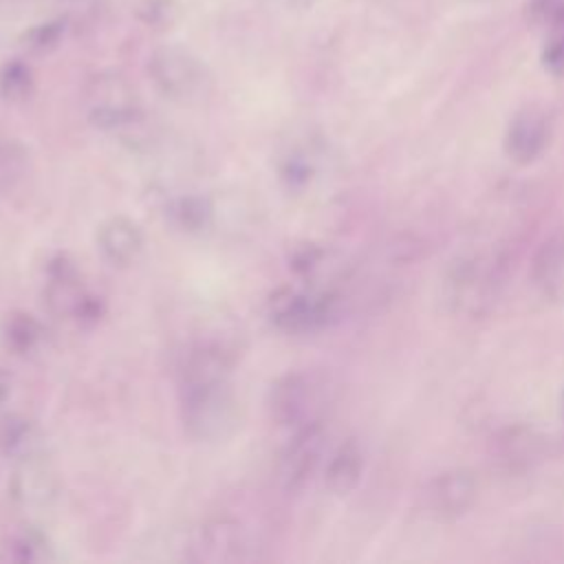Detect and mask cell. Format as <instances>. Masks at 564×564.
I'll return each mask as SVG.
<instances>
[{"label":"cell","instance_id":"cell-24","mask_svg":"<svg viewBox=\"0 0 564 564\" xmlns=\"http://www.w3.org/2000/svg\"><path fill=\"white\" fill-rule=\"evenodd\" d=\"M9 390H11V379H9V372L0 366V403L9 397Z\"/></svg>","mask_w":564,"mask_h":564},{"label":"cell","instance_id":"cell-19","mask_svg":"<svg viewBox=\"0 0 564 564\" xmlns=\"http://www.w3.org/2000/svg\"><path fill=\"white\" fill-rule=\"evenodd\" d=\"M4 341L15 352L31 350L40 339V324L29 313H13L4 319Z\"/></svg>","mask_w":564,"mask_h":564},{"label":"cell","instance_id":"cell-7","mask_svg":"<svg viewBox=\"0 0 564 564\" xmlns=\"http://www.w3.org/2000/svg\"><path fill=\"white\" fill-rule=\"evenodd\" d=\"M549 134V115L538 106H527L511 119L505 134V150L516 163H531L546 148Z\"/></svg>","mask_w":564,"mask_h":564},{"label":"cell","instance_id":"cell-15","mask_svg":"<svg viewBox=\"0 0 564 564\" xmlns=\"http://www.w3.org/2000/svg\"><path fill=\"white\" fill-rule=\"evenodd\" d=\"M533 280L546 293L564 289V238H551L544 242L533 260Z\"/></svg>","mask_w":564,"mask_h":564},{"label":"cell","instance_id":"cell-23","mask_svg":"<svg viewBox=\"0 0 564 564\" xmlns=\"http://www.w3.org/2000/svg\"><path fill=\"white\" fill-rule=\"evenodd\" d=\"M13 159H15V156H13L11 148L4 145V143H0V178H7V165H11Z\"/></svg>","mask_w":564,"mask_h":564},{"label":"cell","instance_id":"cell-17","mask_svg":"<svg viewBox=\"0 0 564 564\" xmlns=\"http://www.w3.org/2000/svg\"><path fill=\"white\" fill-rule=\"evenodd\" d=\"M139 24H143L150 31H167L172 29L181 15L183 9L178 0H139L132 9Z\"/></svg>","mask_w":564,"mask_h":564},{"label":"cell","instance_id":"cell-6","mask_svg":"<svg viewBox=\"0 0 564 564\" xmlns=\"http://www.w3.org/2000/svg\"><path fill=\"white\" fill-rule=\"evenodd\" d=\"M324 449V427L319 421H311L293 434L284 445L278 460V478L284 489H300L315 471Z\"/></svg>","mask_w":564,"mask_h":564},{"label":"cell","instance_id":"cell-10","mask_svg":"<svg viewBox=\"0 0 564 564\" xmlns=\"http://www.w3.org/2000/svg\"><path fill=\"white\" fill-rule=\"evenodd\" d=\"M86 297L73 262H68L66 256H57L48 267V284L44 291L48 311L59 317H77Z\"/></svg>","mask_w":564,"mask_h":564},{"label":"cell","instance_id":"cell-9","mask_svg":"<svg viewBox=\"0 0 564 564\" xmlns=\"http://www.w3.org/2000/svg\"><path fill=\"white\" fill-rule=\"evenodd\" d=\"M9 489H11V498L20 507H26V509L46 507L57 496V478L53 469L40 458L20 460V467L13 474Z\"/></svg>","mask_w":564,"mask_h":564},{"label":"cell","instance_id":"cell-21","mask_svg":"<svg viewBox=\"0 0 564 564\" xmlns=\"http://www.w3.org/2000/svg\"><path fill=\"white\" fill-rule=\"evenodd\" d=\"M172 216L178 227H183L187 231H198L209 223L212 207H209L207 198H203V196H183L174 203Z\"/></svg>","mask_w":564,"mask_h":564},{"label":"cell","instance_id":"cell-16","mask_svg":"<svg viewBox=\"0 0 564 564\" xmlns=\"http://www.w3.org/2000/svg\"><path fill=\"white\" fill-rule=\"evenodd\" d=\"M35 90V77L26 62L9 59L0 68V97L9 104L26 101Z\"/></svg>","mask_w":564,"mask_h":564},{"label":"cell","instance_id":"cell-12","mask_svg":"<svg viewBox=\"0 0 564 564\" xmlns=\"http://www.w3.org/2000/svg\"><path fill=\"white\" fill-rule=\"evenodd\" d=\"M97 242H99V249H101L104 258L110 264H119V267L132 264L137 260V256L141 253V247H143V238H141L139 227L132 220L123 218V216H115V218L106 220L99 227Z\"/></svg>","mask_w":564,"mask_h":564},{"label":"cell","instance_id":"cell-4","mask_svg":"<svg viewBox=\"0 0 564 564\" xmlns=\"http://www.w3.org/2000/svg\"><path fill=\"white\" fill-rule=\"evenodd\" d=\"M324 403V383L313 372H289L269 390L271 419L282 427H302L317 421L315 414Z\"/></svg>","mask_w":564,"mask_h":564},{"label":"cell","instance_id":"cell-20","mask_svg":"<svg viewBox=\"0 0 564 564\" xmlns=\"http://www.w3.org/2000/svg\"><path fill=\"white\" fill-rule=\"evenodd\" d=\"M542 64L551 75L564 77V4L551 18L549 35L542 51Z\"/></svg>","mask_w":564,"mask_h":564},{"label":"cell","instance_id":"cell-18","mask_svg":"<svg viewBox=\"0 0 564 564\" xmlns=\"http://www.w3.org/2000/svg\"><path fill=\"white\" fill-rule=\"evenodd\" d=\"M64 33H66V20L64 18H51V20L37 22L31 29H26L22 33L20 42L29 53L42 55V53H48V51L57 48Z\"/></svg>","mask_w":564,"mask_h":564},{"label":"cell","instance_id":"cell-25","mask_svg":"<svg viewBox=\"0 0 564 564\" xmlns=\"http://www.w3.org/2000/svg\"><path fill=\"white\" fill-rule=\"evenodd\" d=\"M562 414H564V392H562Z\"/></svg>","mask_w":564,"mask_h":564},{"label":"cell","instance_id":"cell-3","mask_svg":"<svg viewBox=\"0 0 564 564\" xmlns=\"http://www.w3.org/2000/svg\"><path fill=\"white\" fill-rule=\"evenodd\" d=\"M88 119L110 132H128L141 123V108L134 86L115 70L97 73L88 79L86 90Z\"/></svg>","mask_w":564,"mask_h":564},{"label":"cell","instance_id":"cell-14","mask_svg":"<svg viewBox=\"0 0 564 564\" xmlns=\"http://www.w3.org/2000/svg\"><path fill=\"white\" fill-rule=\"evenodd\" d=\"M0 445L7 456L15 460H31V458H40L44 449V436L33 421L13 416L2 425Z\"/></svg>","mask_w":564,"mask_h":564},{"label":"cell","instance_id":"cell-1","mask_svg":"<svg viewBox=\"0 0 564 564\" xmlns=\"http://www.w3.org/2000/svg\"><path fill=\"white\" fill-rule=\"evenodd\" d=\"M238 399L229 381L181 386V419L187 434L196 441H225L240 421Z\"/></svg>","mask_w":564,"mask_h":564},{"label":"cell","instance_id":"cell-5","mask_svg":"<svg viewBox=\"0 0 564 564\" xmlns=\"http://www.w3.org/2000/svg\"><path fill=\"white\" fill-rule=\"evenodd\" d=\"M333 313V297L319 293H302L291 286H280L269 297V315L275 326L289 333L317 328Z\"/></svg>","mask_w":564,"mask_h":564},{"label":"cell","instance_id":"cell-11","mask_svg":"<svg viewBox=\"0 0 564 564\" xmlns=\"http://www.w3.org/2000/svg\"><path fill=\"white\" fill-rule=\"evenodd\" d=\"M234 359L218 344H203L189 350L181 368V386L229 381Z\"/></svg>","mask_w":564,"mask_h":564},{"label":"cell","instance_id":"cell-13","mask_svg":"<svg viewBox=\"0 0 564 564\" xmlns=\"http://www.w3.org/2000/svg\"><path fill=\"white\" fill-rule=\"evenodd\" d=\"M361 471H364L361 447L355 441H346L344 445H339V449L328 460L324 482H326L328 491H333L337 496H346L359 485Z\"/></svg>","mask_w":564,"mask_h":564},{"label":"cell","instance_id":"cell-22","mask_svg":"<svg viewBox=\"0 0 564 564\" xmlns=\"http://www.w3.org/2000/svg\"><path fill=\"white\" fill-rule=\"evenodd\" d=\"M9 557L15 562H37L46 557V542L37 533H20L9 540Z\"/></svg>","mask_w":564,"mask_h":564},{"label":"cell","instance_id":"cell-8","mask_svg":"<svg viewBox=\"0 0 564 564\" xmlns=\"http://www.w3.org/2000/svg\"><path fill=\"white\" fill-rule=\"evenodd\" d=\"M476 494H478L476 480L463 469H452V471L438 474L427 485L425 505L436 518L454 520L463 516L467 509H471Z\"/></svg>","mask_w":564,"mask_h":564},{"label":"cell","instance_id":"cell-2","mask_svg":"<svg viewBox=\"0 0 564 564\" xmlns=\"http://www.w3.org/2000/svg\"><path fill=\"white\" fill-rule=\"evenodd\" d=\"M148 75L154 88L178 104L200 101L212 88V75L200 57L181 44H163L148 57Z\"/></svg>","mask_w":564,"mask_h":564}]
</instances>
